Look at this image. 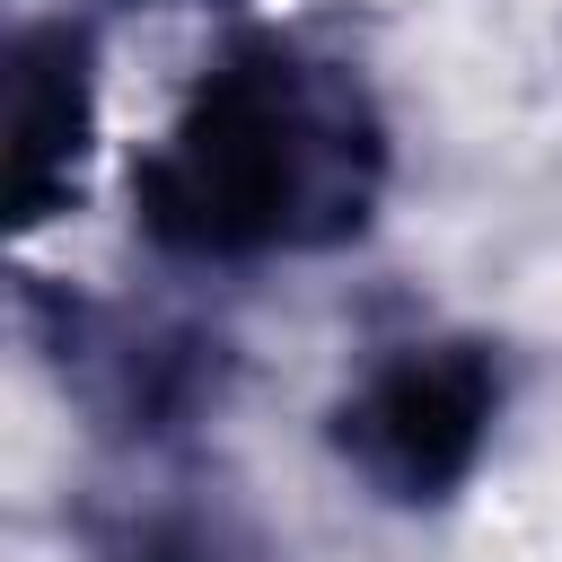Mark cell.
Returning a JSON list of instances; mask_svg holds the SVG:
<instances>
[{
	"label": "cell",
	"mask_w": 562,
	"mask_h": 562,
	"mask_svg": "<svg viewBox=\"0 0 562 562\" xmlns=\"http://www.w3.org/2000/svg\"><path fill=\"white\" fill-rule=\"evenodd\" d=\"M386 176L395 140L369 79L281 26H246L193 70L132 167V228L202 272L334 255L369 237Z\"/></svg>",
	"instance_id": "1"
},
{
	"label": "cell",
	"mask_w": 562,
	"mask_h": 562,
	"mask_svg": "<svg viewBox=\"0 0 562 562\" xmlns=\"http://www.w3.org/2000/svg\"><path fill=\"white\" fill-rule=\"evenodd\" d=\"M509 360L483 334H413L378 351L325 413L334 465L386 509H448L492 457Z\"/></svg>",
	"instance_id": "2"
},
{
	"label": "cell",
	"mask_w": 562,
	"mask_h": 562,
	"mask_svg": "<svg viewBox=\"0 0 562 562\" xmlns=\"http://www.w3.org/2000/svg\"><path fill=\"white\" fill-rule=\"evenodd\" d=\"M18 334L53 369V386L105 439H132V448H167V439L202 430L237 386V351L220 325L132 316V307H105V299L53 281V272L18 281Z\"/></svg>",
	"instance_id": "3"
},
{
	"label": "cell",
	"mask_w": 562,
	"mask_h": 562,
	"mask_svg": "<svg viewBox=\"0 0 562 562\" xmlns=\"http://www.w3.org/2000/svg\"><path fill=\"white\" fill-rule=\"evenodd\" d=\"M88 149H97V44L79 18H26L9 35V149H0L18 237L53 228L79 202Z\"/></svg>",
	"instance_id": "4"
},
{
	"label": "cell",
	"mask_w": 562,
	"mask_h": 562,
	"mask_svg": "<svg viewBox=\"0 0 562 562\" xmlns=\"http://www.w3.org/2000/svg\"><path fill=\"white\" fill-rule=\"evenodd\" d=\"M105 562H272V544L228 509H149L105 544Z\"/></svg>",
	"instance_id": "5"
},
{
	"label": "cell",
	"mask_w": 562,
	"mask_h": 562,
	"mask_svg": "<svg viewBox=\"0 0 562 562\" xmlns=\"http://www.w3.org/2000/svg\"><path fill=\"white\" fill-rule=\"evenodd\" d=\"M140 9H158V0H140Z\"/></svg>",
	"instance_id": "6"
}]
</instances>
